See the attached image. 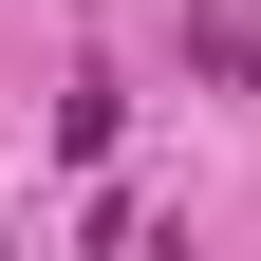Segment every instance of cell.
<instances>
[{"label": "cell", "mask_w": 261, "mask_h": 261, "mask_svg": "<svg viewBox=\"0 0 261 261\" xmlns=\"http://www.w3.org/2000/svg\"><path fill=\"white\" fill-rule=\"evenodd\" d=\"M0 243H19V224H0Z\"/></svg>", "instance_id": "6da1fadb"}]
</instances>
